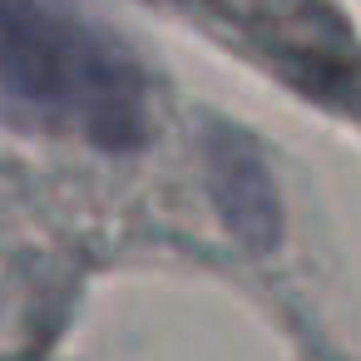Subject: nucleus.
<instances>
[{"mask_svg":"<svg viewBox=\"0 0 361 361\" xmlns=\"http://www.w3.org/2000/svg\"><path fill=\"white\" fill-rule=\"evenodd\" d=\"M203 173H208V198L223 228L252 257H267L282 243V198L262 149L243 129H213L203 144Z\"/></svg>","mask_w":361,"mask_h":361,"instance_id":"2","label":"nucleus"},{"mask_svg":"<svg viewBox=\"0 0 361 361\" xmlns=\"http://www.w3.org/2000/svg\"><path fill=\"white\" fill-rule=\"evenodd\" d=\"M0 119L129 154L149 139V80L75 0H0Z\"/></svg>","mask_w":361,"mask_h":361,"instance_id":"1","label":"nucleus"}]
</instances>
